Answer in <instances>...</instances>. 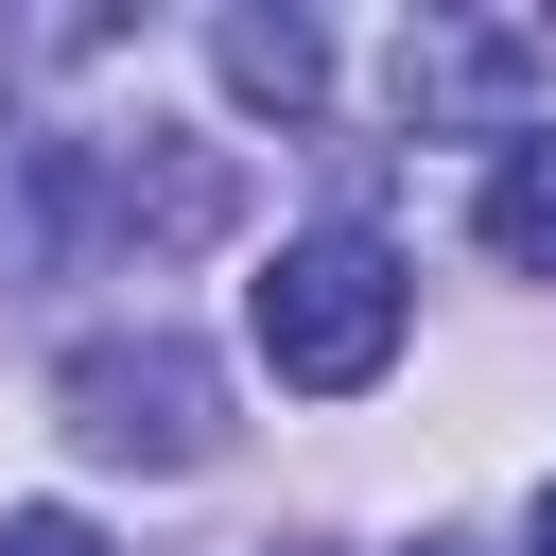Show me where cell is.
<instances>
[{"instance_id": "1", "label": "cell", "mask_w": 556, "mask_h": 556, "mask_svg": "<svg viewBox=\"0 0 556 556\" xmlns=\"http://www.w3.org/2000/svg\"><path fill=\"white\" fill-rule=\"evenodd\" d=\"M243 330H261V365H278L295 400H365V382L400 365V330H417V278H400V243L313 226V243H278V261H261Z\"/></svg>"}, {"instance_id": "2", "label": "cell", "mask_w": 556, "mask_h": 556, "mask_svg": "<svg viewBox=\"0 0 556 556\" xmlns=\"http://www.w3.org/2000/svg\"><path fill=\"white\" fill-rule=\"evenodd\" d=\"M52 400H70V452H104V469H208L226 452V382L174 330H87Z\"/></svg>"}, {"instance_id": "3", "label": "cell", "mask_w": 556, "mask_h": 556, "mask_svg": "<svg viewBox=\"0 0 556 556\" xmlns=\"http://www.w3.org/2000/svg\"><path fill=\"white\" fill-rule=\"evenodd\" d=\"M539 87V35H486V17H417L400 35V104L417 122H504Z\"/></svg>"}, {"instance_id": "4", "label": "cell", "mask_w": 556, "mask_h": 556, "mask_svg": "<svg viewBox=\"0 0 556 556\" xmlns=\"http://www.w3.org/2000/svg\"><path fill=\"white\" fill-rule=\"evenodd\" d=\"M208 70H226V104L295 122V104L330 87V35H313V17H226V35H208Z\"/></svg>"}, {"instance_id": "5", "label": "cell", "mask_w": 556, "mask_h": 556, "mask_svg": "<svg viewBox=\"0 0 556 556\" xmlns=\"http://www.w3.org/2000/svg\"><path fill=\"white\" fill-rule=\"evenodd\" d=\"M486 261L556 278V122H539V139H504V174H486Z\"/></svg>"}, {"instance_id": "6", "label": "cell", "mask_w": 556, "mask_h": 556, "mask_svg": "<svg viewBox=\"0 0 556 556\" xmlns=\"http://www.w3.org/2000/svg\"><path fill=\"white\" fill-rule=\"evenodd\" d=\"M0 556H104V539H87L70 504H0Z\"/></svg>"}, {"instance_id": "7", "label": "cell", "mask_w": 556, "mask_h": 556, "mask_svg": "<svg viewBox=\"0 0 556 556\" xmlns=\"http://www.w3.org/2000/svg\"><path fill=\"white\" fill-rule=\"evenodd\" d=\"M417 556H486V539H417Z\"/></svg>"}, {"instance_id": "8", "label": "cell", "mask_w": 556, "mask_h": 556, "mask_svg": "<svg viewBox=\"0 0 556 556\" xmlns=\"http://www.w3.org/2000/svg\"><path fill=\"white\" fill-rule=\"evenodd\" d=\"M539 556H556V486H539Z\"/></svg>"}]
</instances>
